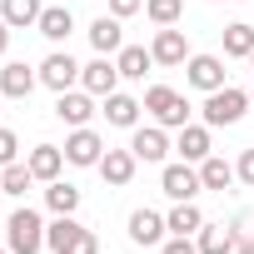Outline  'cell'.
Returning <instances> with one entry per match:
<instances>
[{"instance_id": "1", "label": "cell", "mask_w": 254, "mask_h": 254, "mask_svg": "<svg viewBox=\"0 0 254 254\" xmlns=\"http://www.w3.org/2000/svg\"><path fill=\"white\" fill-rule=\"evenodd\" d=\"M45 249H55V254H100V239L75 214H55V224H45Z\"/></svg>"}, {"instance_id": "2", "label": "cell", "mask_w": 254, "mask_h": 254, "mask_svg": "<svg viewBox=\"0 0 254 254\" xmlns=\"http://www.w3.org/2000/svg\"><path fill=\"white\" fill-rule=\"evenodd\" d=\"M5 244H10V254H40V249H45V219H40L30 204H20V209L5 219Z\"/></svg>"}, {"instance_id": "3", "label": "cell", "mask_w": 254, "mask_h": 254, "mask_svg": "<svg viewBox=\"0 0 254 254\" xmlns=\"http://www.w3.org/2000/svg\"><path fill=\"white\" fill-rule=\"evenodd\" d=\"M145 110L155 115V125H165V130H185V125H190V105L170 85H150L145 90Z\"/></svg>"}, {"instance_id": "4", "label": "cell", "mask_w": 254, "mask_h": 254, "mask_svg": "<svg viewBox=\"0 0 254 254\" xmlns=\"http://www.w3.org/2000/svg\"><path fill=\"white\" fill-rule=\"evenodd\" d=\"M244 110H249V90H239V85L209 90V100H204V125H209V130H219V125H239Z\"/></svg>"}, {"instance_id": "5", "label": "cell", "mask_w": 254, "mask_h": 254, "mask_svg": "<svg viewBox=\"0 0 254 254\" xmlns=\"http://www.w3.org/2000/svg\"><path fill=\"white\" fill-rule=\"evenodd\" d=\"M80 90H90L95 100L115 95V90H120V65H115L110 55H95L90 65H80Z\"/></svg>"}, {"instance_id": "6", "label": "cell", "mask_w": 254, "mask_h": 254, "mask_svg": "<svg viewBox=\"0 0 254 254\" xmlns=\"http://www.w3.org/2000/svg\"><path fill=\"white\" fill-rule=\"evenodd\" d=\"M40 85H50L55 95H65V90L80 85V65L70 60V50H55V55L40 60Z\"/></svg>"}, {"instance_id": "7", "label": "cell", "mask_w": 254, "mask_h": 254, "mask_svg": "<svg viewBox=\"0 0 254 254\" xmlns=\"http://www.w3.org/2000/svg\"><path fill=\"white\" fill-rule=\"evenodd\" d=\"M160 190L180 204V199H194L204 185H199V170L190 165V160H180V165H165V175H160Z\"/></svg>"}, {"instance_id": "8", "label": "cell", "mask_w": 254, "mask_h": 254, "mask_svg": "<svg viewBox=\"0 0 254 254\" xmlns=\"http://www.w3.org/2000/svg\"><path fill=\"white\" fill-rule=\"evenodd\" d=\"M185 80L194 85V90H224V60L219 55H190L185 60Z\"/></svg>"}, {"instance_id": "9", "label": "cell", "mask_w": 254, "mask_h": 254, "mask_svg": "<svg viewBox=\"0 0 254 254\" xmlns=\"http://www.w3.org/2000/svg\"><path fill=\"white\" fill-rule=\"evenodd\" d=\"M130 150H135V160H145V165H160L165 155H170V135H165V125H135V135H130Z\"/></svg>"}, {"instance_id": "10", "label": "cell", "mask_w": 254, "mask_h": 254, "mask_svg": "<svg viewBox=\"0 0 254 254\" xmlns=\"http://www.w3.org/2000/svg\"><path fill=\"white\" fill-rule=\"evenodd\" d=\"M100 155H105V140L90 130V125H80V130H70V140H65V160L70 165H100Z\"/></svg>"}, {"instance_id": "11", "label": "cell", "mask_w": 254, "mask_h": 254, "mask_svg": "<svg viewBox=\"0 0 254 254\" xmlns=\"http://www.w3.org/2000/svg\"><path fill=\"white\" fill-rule=\"evenodd\" d=\"M150 55H155V65H185V60H190V40H185V30H175V25H160V30H155V45H150Z\"/></svg>"}, {"instance_id": "12", "label": "cell", "mask_w": 254, "mask_h": 254, "mask_svg": "<svg viewBox=\"0 0 254 254\" xmlns=\"http://www.w3.org/2000/svg\"><path fill=\"white\" fill-rule=\"evenodd\" d=\"M90 115H95V95H90V90H65V95L55 100V120H65L70 130L90 125Z\"/></svg>"}, {"instance_id": "13", "label": "cell", "mask_w": 254, "mask_h": 254, "mask_svg": "<svg viewBox=\"0 0 254 254\" xmlns=\"http://www.w3.org/2000/svg\"><path fill=\"white\" fill-rule=\"evenodd\" d=\"M35 85H40V70H30L25 60H10L5 70H0V95L5 100H25Z\"/></svg>"}, {"instance_id": "14", "label": "cell", "mask_w": 254, "mask_h": 254, "mask_svg": "<svg viewBox=\"0 0 254 254\" xmlns=\"http://www.w3.org/2000/svg\"><path fill=\"white\" fill-rule=\"evenodd\" d=\"M135 165H140V160H135V150H105L95 170L105 175V185H115V190H120V185H130V180H135Z\"/></svg>"}, {"instance_id": "15", "label": "cell", "mask_w": 254, "mask_h": 254, "mask_svg": "<svg viewBox=\"0 0 254 254\" xmlns=\"http://www.w3.org/2000/svg\"><path fill=\"white\" fill-rule=\"evenodd\" d=\"M140 110H145V100H135V95H105V120L115 125V130H135L140 125Z\"/></svg>"}, {"instance_id": "16", "label": "cell", "mask_w": 254, "mask_h": 254, "mask_svg": "<svg viewBox=\"0 0 254 254\" xmlns=\"http://www.w3.org/2000/svg\"><path fill=\"white\" fill-rule=\"evenodd\" d=\"M25 165H30V175H35V180H45V185H50V180H60V170H65L70 160H65V150H60V145H35V150L25 155Z\"/></svg>"}, {"instance_id": "17", "label": "cell", "mask_w": 254, "mask_h": 254, "mask_svg": "<svg viewBox=\"0 0 254 254\" xmlns=\"http://www.w3.org/2000/svg\"><path fill=\"white\" fill-rule=\"evenodd\" d=\"M165 214H155V209H135L130 214V239L140 244V249H150V244H165Z\"/></svg>"}, {"instance_id": "18", "label": "cell", "mask_w": 254, "mask_h": 254, "mask_svg": "<svg viewBox=\"0 0 254 254\" xmlns=\"http://www.w3.org/2000/svg\"><path fill=\"white\" fill-rule=\"evenodd\" d=\"M35 30H40L50 45H60V40H70V35H75V15H70L65 5H45V10H40V20H35Z\"/></svg>"}, {"instance_id": "19", "label": "cell", "mask_w": 254, "mask_h": 254, "mask_svg": "<svg viewBox=\"0 0 254 254\" xmlns=\"http://www.w3.org/2000/svg\"><path fill=\"white\" fill-rule=\"evenodd\" d=\"M90 45H95V55H120V50H125L120 15H100V20L90 25Z\"/></svg>"}, {"instance_id": "20", "label": "cell", "mask_w": 254, "mask_h": 254, "mask_svg": "<svg viewBox=\"0 0 254 254\" xmlns=\"http://www.w3.org/2000/svg\"><path fill=\"white\" fill-rule=\"evenodd\" d=\"M175 150H180V160H190V165H199V160H209V125H185L180 130V140H175Z\"/></svg>"}, {"instance_id": "21", "label": "cell", "mask_w": 254, "mask_h": 254, "mask_svg": "<svg viewBox=\"0 0 254 254\" xmlns=\"http://www.w3.org/2000/svg\"><path fill=\"white\" fill-rule=\"evenodd\" d=\"M40 0H0V20H5L10 30H30L35 20H40Z\"/></svg>"}, {"instance_id": "22", "label": "cell", "mask_w": 254, "mask_h": 254, "mask_svg": "<svg viewBox=\"0 0 254 254\" xmlns=\"http://www.w3.org/2000/svg\"><path fill=\"white\" fill-rule=\"evenodd\" d=\"M194 244H199V254H234V249H239V234L224 229V224H204V229L194 234Z\"/></svg>"}, {"instance_id": "23", "label": "cell", "mask_w": 254, "mask_h": 254, "mask_svg": "<svg viewBox=\"0 0 254 254\" xmlns=\"http://www.w3.org/2000/svg\"><path fill=\"white\" fill-rule=\"evenodd\" d=\"M234 180H239V175H234V165H229V160H219V155L199 160V185H204V190H219V194H224Z\"/></svg>"}, {"instance_id": "24", "label": "cell", "mask_w": 254, "mask_h": 254, "mask_svg": "<svg viewBox=\"0 0 254 254\" xmlns=\"http://www.w3.org/2000/svg\"><path fill=\"white\" fill-rule=\"evenodd\" d=\"M165 224H170V234H199V229H204V214H199L194 199H180V204L165 214Z\"/></svg>"}, {"instance_id": "25", "label": "cell", "mask_w": 254, "mask_h": 254, "mask_svg": "<svg viewBox=\"0 0 254 254\" xmlns=\"http://www.w3.org/2000/svg\"><path fill=\"white\" fill-rule=\"evenodd\" d=\"M115 65H120V80H145V70L155 65V55H150L145 45H125V50L115 55Z\"/></svg>"}, {"instance_id": "26", "label": "cell", "mask_w": 254, "mask_h": 254, "mask_svg": "<svg viewBox=\"0 0 254 254\" xmlns=\"http://www.w3.org/2000/svg\"><path fill=\"white\" fill-rule=\"evenodd\" d=\"M45 204H50V214H75L80 209V190L65 185V180H50L45 185Z\"/></svg>"}, {"instance_id": "27", "label": "cell", "mask_w": 254, "mask_h": 254, "mask_svg": "<svg viewBox=\"0 0 254 254\" xmlns=\"http://www.w3.org/2000/svg\"><path fill=\"white\" fill-rule=\"evenodd\" d=\"M224 55H234V60H249V55H254V25H244V20L224 25Z\"/></svg>"}, {"instance_id": "28", "label": "cell", "mask_w": 254, "mask_h": 254, "mask_svg": "<svg viewBox=\"0 0 254 254\" xmlns=\"http://www.w3.org/2000/svg\"><path fill=\"white\" fill-rule=\"evenodd\" d=\"M30 185H35V175H30V165H25V160H15V165H5V170H0V194L20 199Z\"/></svg>"}, {"instance_id": "29", "label": "cell", "mask_w": 254, "mask_h": 254, "mask_svg": "<svg viewBox=\"0 0 254 254\" xmlns=\"http://www.w3.org/2000/svg\"><path fill=\"white\" fill-rule=\"evenodd\" d=\"M145 15H150L155 25H180L185 0H145Z\"/></svg>"}, {"instance_id": "30", "label": "cell", "mask_w": 254, "mask_h": 254, "mask_svg": "<svg viewBox=\"0 0 254 254\" xmlns=\"http://www.w3.org/2000/svg\"><path fill=\"white\" fill-rule=\"evenodd\" d=\"M15 160H20V140H15V130H0V170L15 165Z\"/></svg>"}, {"instance_id": "31", "label": "cell", "mask_w": 254, "mask_h": 254, "mask_svg": "<svg viewBox=\"0 0 254 254\" xmlns=\"http://www.w3.org/2000/svg\"><path fill=\"white\" fill-rule=\"evenodd\" d=\"M160 254H199V244H194V234H175L160 244Z\"/></svg>"}, {"instance_id": "32", "label": "cell", "mask_w": 254, "mask_h": 254, "mask_svg": "<svg viewBox=\"0 0 254 254\" xmlns=\"http://www.w3.org/2000/svg\"><path fill=\"white\" fill-rule=\"evenodd\" d=\"M135 10H145V0H110V15H120V20H130Z\"/></svg>"}, {"instance_id": "33", "label": "cell", "mask_w": 254, "mask_h": 254, "mask_svg": "<svg viewBox=\"0 0 254 254\" xmlns=\"http://www.w3.org/2000/svg\"><path fill=\"white\" fill-rule=\"evenodd\" d=\"M234 175H239V180H244V185L254 190V150H244V155H239V165H234Z\"/></svg>"}, {"instance_id": "34", "label": "cell", "mask_w": 254, "mask_h": 254, "mask_svg": "<svg viewBox=\"0 0 254 254\" xmlns=\"http://www.w3.org/2000/svg\"><path fill=\"white\" fill-rule=\"evenodd\" d=\"M5 50H10V25L0 20V55H5Z\"/></svg>"}, {"instance_id": "35", "label": "cell", "mask_w": 254, "mask_h": 254, "mask_svg": "<svg viewBox=\"0 0 254 254\" xmlns=\"http://www.w3.org/2000/svg\"><path fill=\"white\" fill-rule=\"evenodd\" d=\"M234 254H254V239H239V249Z\"/></svg>"}, {"instance_id": "36", "label": "cell", "mask_w": 254, "mask_h": 254, "mask_svg": "<svg viewBox=\"0 0 254 254\" xmlns=\"http://www.w3.org/2000/svg\"><path fill=\"white\" fill-rule=\"evenodd\" d=\"M0 254H10V244H0Z\"/></svg>"}, {"instance_id": "37", "label": "cell", "mask_w": 254, "mask_h": 254, "mask_svg": "<svg viewBox=\"0 0 254 254\" xmlns=\"http://www.w3.org/2000/svg\"><path fill=\"white\" fill-rule=\"evenodd\" d=\"M249 70H254V55H249Z\"/></svg>"}, {"instance_id": "38", "label": "cell", "mask_w": 254, "mask_h": 254, "mask_svg": "<svg viewBox=\"0 0 254 254\" xmlns=\"http://www.w3.org/2000/svg\"><path fill=\"white\" fill-rule=\"evenodd\" d=\"M249 105H254V90H249Z\"/></svg>"}, {"instance_id": "39", "label": "cell", "mask_w": 254, "mask_h": 254, "mask_svg": "<svg viewBox=\"0 0 254 254\" xmlns=\"http://www.w3.org/2000/svg\"><path fill=\"white\" fill-rule=\"evenodd\" d=\"M224 5H229V0H224Z\"/></svg>"}]
</instances>
